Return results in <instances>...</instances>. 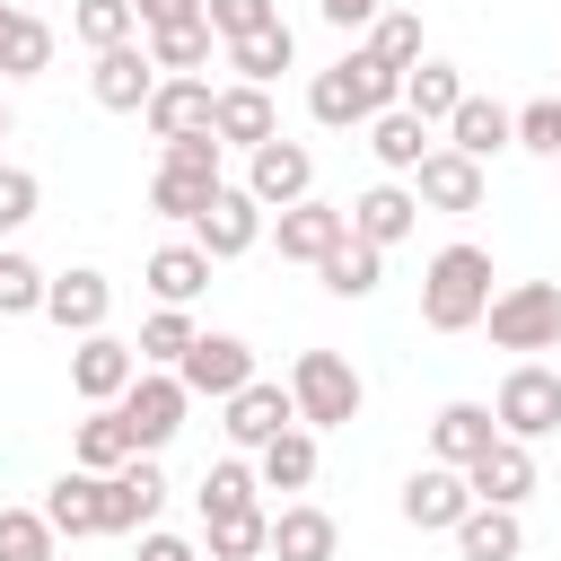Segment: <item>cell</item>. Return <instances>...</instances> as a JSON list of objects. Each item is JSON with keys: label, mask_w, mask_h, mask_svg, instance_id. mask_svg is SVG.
I'll list each match as a JSON object with an SVG mask.
<instances>
[{"label": "cell", "mask_w": 561, "mask_h": 561, "mask_svg": "<svg viewBox=\"0 0 561 561\" xmlns=\"http://www.w3.org/2000/svg\"><path fill=\"white\" fill-rule=\"evenodd\" d=\"M482 307H491V254H482L473 237L438 245L430 272H421V324H430V333H473Z\"/></svg>", "instance_id": "6da1fadb"}, {"label": "cell", "mask_w": 561, "mask_h": 561, "mask_svg": "<svg viewBox=\"0 0 561 561\" xmlns=\"http://www.w3.org/2000/svg\"><path fill=\"white\" fill-rule=\"evenodd\" d=\"M280 386H289L298 430H351V421H359V403H368V377H359L342 351H298Z\"/></svg>", "instance_id": "7a4b0ae2"}, {"label": "cell", "mask_w": 561, "mask_h": 561, "mask_svg": "<svg viewBox=\"0 0 561 561\" xmlns=\"http://www.w3.org/2000/svg\"><path fill=\"white\" fill-rule=\"evenodd\" d=\"M219 184H228V175H219V140H210V131L167 140V149H158V175H149V210L193 228V219L210 210V193H219Z\"/></svg>", "instance_id": "3957f363"}, {"label": "cell", "mask_w": 561, "mask_h": 561, "mask_svg": "<svg viewBox=\"0 0 561 561\" xmlns=\"http://www.w3.org/2000/svg\"><path fill=\"white\" fill-rule=\"evenodd\" d=\"M482 324H491V342L517 351V359L552 351V342H561V280H508V289H491Z\"/></svg>", "instance_id": "277c9868"}, {"label": "cell", "mask_w": 561, "mask_h": 561, "mask_svg": "<svg viewBox=\"0 0 561 561\" xmlns=\"http://www.w3.org/2000/svg\"><path fill=\"white\" fill-rule=\"evenodd\" d=\"M491 421H500V438H517V447L552 438V430H561V368L517 359V368L500 377V394H491Z\"/></svg>", "instance_id": "5b68a950"}, {"label": "cell", "mask_w": 561, "mask_h": 561, "mask_svg": "<svg viewBox=\"0 0 561 561\" xmlns=\"http://www.w3.org/2000/svg\"><path fill=\"white\" fill-rule=\"evenodd\" d=\"M114 412H123L131 447H140V456H158V447H167V438L184 430L193 394H184V377H175V368H140V377L123 386V403H114Z\"/></svg>", "instance_id": "8992f818"}, {"label": "cell", "mask_w": 561, "mask_h": 561, "mask_svg": "<svg viewBox=\"0 0 561 561\" xmlns=\"http://www.w3.org/2000/svg\"><path fill=\"white\" fill-rule=\"evenodd\" d=\"M245 193L263 202V219L289 210V202H307V193H316V149H307V140H263V149H245Z\"/></svg>", "instance_id": "52a82bcc"}, {"label": "cell", "mask_w": 561, "mask_h": 561, "mask_svg": "<svg viewBox=\"0 0 561 561\" xmlns=\"http://www.w3.org/2000/svg\"><path fill=\"white\" fill-rule=\"evenodd\" d=\"M175 377H184V394H193V403H202V394H210V403H228L237 386H254V342H245V333H202V342L175 359Z\"/></svg>", "instance_id": "ba28073f"}, {"label": "cell", "mask_w": 561, "mask_h": 561, "mask_svg": "<svg viewBox=\"0 0 561 561\" xmlns=\"http://www.w3.org/2000/svg\"><path fill=\"white\" fill-rule=\"evenodd\" d=\"M219 412H228V421H219V430H228V456H254V447H272L280 430H298V412H289V386H280V377L237 386Z\"/></svg>", "instance_id": "9c48e42d"}, {"label": "cell", "mask_w": 561, "mask_h": 561, "mask_svg": "<svg viewBox=\"0 0 561 561\" xmlns=\"http://www.w3.org/2000/svg\"><path fill=\"white\" fill-rule=\"evenodd\" d=\"M193 245H202L210 263H237V254H254V245H263V202H254L245 184H219V193H210V210L193 219Z\"/></svg>", "instance_id": "30bf717a"}, {"label": "cell", "mask_w": 561, "mask_h": 561, "mask_svg": "<svg viewBox=\"0 0 561 561\" xmlns=\"http://www.w3.org/2000/svg\"><path fill=\"white\" fill-rule=\"evenodd\" d=\"M131 377H140V351L123 333H79V351H70V394L79 403H123Z\"/></svg>", "instance_id": "8fae6325"}, {"label": "cell", "mask_w": 561, "mask_h": 561, "mask_svg": "<svg viewBox=\"0 0 561 561\" xmlns=\"http://www.w3.org/2000/svg\"><path fill=\"white\" fill-rule=\"evenodd\" d=\"M403 184H412V202H421V210H456V219H465V210H482V167H473L465 149H447V140H438Z\"/></svg>", "instance_id": "7c38bea8"}, {"label": "cell", "mask_w": 561, "mask_h": 561, "mask_svg": "<svg viewBox=\"0 0 561 561\" xmlns=\"http://www.w3.org/2000/svg\"><path fill=\"white\" fill-rule=\"evenodd\" d=\"M342 219H351V237H359V245H377V254H386V245H403V237L421 228V202H412V184H403V175H386V184H368L359 202H342Z\"/></svg>", "instance_id": "4fadbf2b"}, {"label": "cell", "mask_w": 561, "mask_h": 561, "mask_svg": "<svg viewBox=\"0 0 561 561\" xmlns=\"http://www.w3.org/2000/svg\"><path fill=\"white\" fill-rule=\"evenodd\" d=\"M351 237V219H342V202H289V210H272V245H280V263H324L333 245Z\"/></svg>", "instance_id": "5bb4252c"}, {"label": "cell", "mask_w": 561, "mask_h": 561, "mask_svg": "<svg viewBox=\"0 0 561 561\" xmlns=\"http://www.w3.org/2000/svg\"><path fill=\"white\" fill-rule=\"evenodd\" d=\"M465 491H473L482 508H526V500H535V447L491 438V447L465 465Z\"/></svg>", "instance_id": "9a60e30c"}, {"label": "cell", "mask_w": 561, "mask_h": 561, "mask_svg": "<svg viewBox=\"0 0 561 561\" xmlns=\"http://www.w3.org/2000/svg\"><path fill=\"white\" fill-rule=\"evenodd\" d=\"M167 508V473L158 456H131L123 473H105V535H149Z\"/></svg>", "instance_id": "2e32d148"}, {"label": "cell", "mask_w": 561, "mask_h": 561, "mask_svg": "<svg viewBox=\"0 0 561 561\" xmlns=\"http://www.w3.org/2000/svg\"><path fill=\"white\" fill-rule=\"evenodd\" d=\"M210 140H219V149H263V140H280L272 88H245V79H228V88L210 96Z\"/></svg>", "instance_id": "e0dca14e"}, {"label": "cell", "mask_w": 561, "mask_h": 561, "mask_svg": "<svg viewBox=\"0 0 561 561\" xmlns=\"http://www.w3.org/2000/svg\"><path fill=\"white\" fill-rule=\"evenodd\" d=\"M394 508H403V526H412V535H447V526L473 508V491H465V473H456V465H421V473L403 482V500H394Z\"/></svg>", "instance_id": "ac0fdd59"}, {"label": "cell", "mask_w": 561, "mask_h": 561, "mask_svg": "<svg viewBox=\"0 0 561 561\" xmlns=\"http://www.w3.org/2000/svg\"><path fill=\"white\" fill-rule=\"evenodd\" d=\"M149 88H158V70H149V53H140V44L88 53V96H96L105 114H140V105H149Z\"/></svg>", "instance_id": "d6986e66"}, {"label": "cell", "mask_w": 561, "mask_h": 561, "mask_svg": "<svg viewBox=\"0 0 561 561\" xmlns=\"http://www.w3.org/2000/svg\"><path fill=\"white\" fill-rule=\"evenodd\" d=\"M210 79H158L149 88V105H140V123H149V140L167 149V140H193V131H210Z\"/></svg>", "instance_id": "ffe728a7"}, {"label": "cell", "mask_w": 561, "mask_h": 561, "mask_svg": "<svg viewBox=\"0 0 561 561\" xmlns=\"http://www.w3.org/2000/svg\"><path fill=\"white\" fill-rule=\"evenodd\" d=\"M44 316L61 324V333H105V316H114V280L105 272H53L44 280Z\"/></svg>", "instance_id": "44dd1931"}, {"label": "cell", "mask_w": 561, "mask_h": 561, "mask_svg": "<svg viewBox=\"0 0 561 561\" xmlns=\"http://www.w3.org/2000/svg\"><path fill=\"white\" fill-rule=\"evenodd\" d=\"M333 552H342V526H333L316 500L272 508V543H263V561H333Z\"/></svg>", "instance_id": "7402d4cb"}, {"label": "cell", "mask_w": 561, "mask_h": 561, "mask_svg": "<svg viewBox=\"0 0 561 561\" xmlns=\"http://www.w3.org/2000/svg\"><path fill=\"white\" fill-rule=\"evenodd\" d=\"M307 114H316L324 131H368V123H377V105H368V88H359L351 53H342L333 70H316V79H307Z\"/></svg>", "instance_id": "603a6c76"}, {"label": "cell", "mask_w": 561, "mask_h": 561, "mask_svg": "<svg viewBox=\"0 0 561 561\" xmlns=\"http://www.w3.org/2000/svg\"><path fill=\"white\" fill-rule=\"evenodd\" d=\"M491 438H500L491 403H438V412H430V465H456V473H465Z\"/></svg>", "instance_id": "cb8c5ba5"}, {"label": "cell", "mask_w": 561, "mask_h": 561, "mask_svg": "<svg viewBox=\"0 0 561 561\" xmlns=\"http://www.w3.org/2000/svg\"><path fill=\"white\" fill-rule=\"evenodd\" d=\"M140 280H149L158 307H193V298L210 289V254H202L193 237H175V245H158V254L140 263Z\"/></svg>", "instance_id": "d4e9b609"}, {"label": "cell", "mask_w": 561, "mask_h": 561, "mask_svg": "<svg viewBox=\"0 0 561 561\" xmlns=\"http://www.w3.org/2000/svg\"><path fill=\"white\" fill-rule=\"evenodd\" d=\"M44 526L70 535V543H79V535H105V473H79V465H70V473L44 491Z\"/></svg>", "instance_id": "484cf974"}, {"label": "cell", "mask_w": 561, "mask_h": 561, "mask_svg": "<svg viewBox=\"0 0 561 561\" xmlns=\"http://www.w3.org/2000/svg\"><path fill=\"white\" fill-rule=\"evenodd\" d=\"M140 447H131V430H123V412L114 403H88V421L70 430V465L79 473H123Z\"/></svg>", "instance_id": "4316f807"}, {"label": "cell", "mask_w": 561, "mask_h": 561, "mask_svg": "<svg viewBox=\"0 0 561 561\" xmlns=\"http://www.w3.org/2000/svg\"><path fill=\"white\" fill-rule=\"evenodd\" d=\"M447 535H456V561H517V552H526L517 508H482V500H473V508H465Z\"/></svg>", "instance_id": "83f0119b"}, {"label": "cell", "mask_w": 561, "mask_h": 561, "mask_svg": "<svg viewBox=\"0 0 561 561\" xmlns=\"http://www.w3.org/2000/svg\"><path fill=\"white\" fill-rule=\"evenodd\" d=\"M53 70V26L18 0H0V79H44Z\"/></svg>", "instance_id": "f1b7e54d"}, {"label": "cell", "mask_w": 561, "mask_h": 561, "mask_svg": "<svg viewBox=\"0 0 561 561\" xmlns=\"http://www.w3.org/2000/svg\"><path fill=\"white\" fill-rule=\"evenodd\" d=\"M456 105H465V70L438 61V53H421V61L403 70V114H412V123H447Z\"/></svg>", "instance_id": "f546056e"}, {"label": "cell", "mask_w": 561, "mask_h": 561, "mask_svg": "<svg viewBox=\"0 0 561 561\" xmlns=\"http://www.w3.org/2000/svg\"><path fill=\"white\" fill-rule=\"evenodd\" d=\"M447 149H465L473 167H482V158H500V149H508V105H500V96H473V88H465V105L447 114Z\"/></svg>", "instance_id": "4dcf8cb0"}, {"label": "cell", "mask_w": 561, "mask_h": 561, "mask_svg": "<svg viewBox=\"0 0 561 561\" xmlns=\"http://www.w3.org/2000/svg\"><path fill=\"white\" fill-rule=\"evenodd\" d=\"M219 53H228V70H237L245 88H272V79L298 61V35H289V18H280V26H263V35H237V44H219Z\"/></svg>", "instance_id": "1f68e13d"}, {"label": "cell", "mask_w": 561, "mask_h": 561, "mask_svg": "<svg viewBox=\"0 0 561 561\" xmlns=\"http://www.w3.org/2000/svg\"><path fill=\"white\" fill-rule=\"evenodd\" d=\"M430 149H438V140H430V123H412L403 105H386V114L368 123V158H377L386 175H412V167H421Z\"/></svg>", "instance_id": "d6a6232c"}, {"label": "cell", "mask_w": 561, "mask_h": 561, "mask_svg": "<svg viewBox=\"0 0 561 561\" xmlns=\"http://www.w3.org/2000/svg\"><path fill=\"white\" fill-rule=\"evenodd\" d=\"M193 508H202V526H210V517H245V508H263V482H254V465H245V456H219V465L202 473Z\"/></svg>", "instance_id": "836d02e7"}, {"label": "cell", "mask_w": 561, "mask_h": 561, "mask_svg": "<svg viewBox=\"0 0 561 561\" xmlns=\"http://www.w3.org/2000/svg\"><path fill=\"white\" fill-rule=\"evenodd\" d=\"M140 53H149V70H158V79H202V70H210V53H219V35H210V18H202V26H167V35H149Z\"/></svg>", "instance_id": "e575fe53"}, {"label": "cell", "mask_w": 561, "mask_h": 561, "mask_svg": "<svg viewBox=\"0 0 561 561\" xmlns=\"http://www.w3.org/2000/svg\"><path fill=\"white\" fill-rule=\"evenodd\" d=\"M316 280H324V298H377L386 254H377V245H359V237H342V245L316 263Z\"/></svg>", "instance_id": "d590c367"}, {"label": "cell", "mask_w": 561, "mask_h": 561, "mask_svg": "<svg viewBox=\"0 0 561 561\" xmlns=\"http://www.w3.org/2000/svg\"><path fill=\"white\" fill-rule=\"evenodd\" d=\"M254 482L263 491H307L316 482V430H280L272 447H254Z\"/></svg>", "instance_id": "8d00e7d4"}, {"label": "cell", "mask_w": 561, "mask_h": 561, "mask_svg": "<svg viewBox=\"0 0 561 561\" xmlns=\"http://www.w3.org/2000/svg\"><path fill=\"white\" fill-rule=\"evenodd\" d=\"M193 342H202L193 307H158V316L140 324V342H131V351H140V368H175V359H184Z\"/></svg>", "instance_id": "74e56055"}, {"label": "cell", "mask_w": 561, "mask_h": 561, "mask_svg": "<svg viewBox=\"0 0 561 561\" xmlns=\"http://www.w3.org/2000/svg\"><path fill=\"white\" fill-rule=\"evenodd\" d=\"M263 543H272V508H245V517H210L202 526V552L210 561H263Z\"/></svg>", "instance_id": "f35d334b"}, {"label": "cell", "mask_w": 561, "mask_h": 561, "mask_svg": "<svg viewBox=\"0 0 561 561\" xmlns=\"http://www.w3.org/2000/svg\"><path fill=\"white\" fill-rule=\"evenodd\" d=\"M70 35L88 53H114V44H140V18H131V0H79L70 9Z\"/></svg>", "instance_id": "ab89813d"}, {"label": "cell", "mask_w": 561, "mask_h": 561, "mask_svg": "<svg viewBox=\"0 0 561 561\" xmlns=\"http://www.w3.org/2000/svg\"><path fill=\"white\" fill-rule=\"evenodd\" d=\"M359 44H368V53H377V61L403 79V70L421 61V18H412V9H377V26H368Z\"/></svg>", "instance_id": "60d3db41"}, {"label": "cell", "mask_w": 561, "mask_h": 561, "mask_svg": "<svg viewBox=\"0 0 561 561\" xmlns=\"http://www.w3.org/2000/svg\"><path fill=\"white\" fill-rule=\"evenodd\" d=\"M44 263L35 254H18V245H0V316H44Z\"/></svg>", "instance_id": "b9f144b4"}, {"label": "cell", "mask_w": 561, "mask_h": 561, "mask_svg": "<svg viewBox=\"0 0 561 561\" xmlns=\"http://www.w3.org/2000/svg\"><path fill=\"white\" fill-rule=\"evenodd\" d=\"M0 561H61V535L44 526V508H0Z\"/></svg>", "instance_id": "7bdbcfd3"}, {"label": "cell", "mask_w": 561, "mask_h": 561, "mask_svg": "<svg viewBox=\"0 0 561 561\" xmlns=\"http://www.w3.org/2000/svg\"><path fill=\"white\" fill-rule=\"evenodd\" d=\"M508 149H526V158H561V96L517 105V114H508Z\"/></svg>", "instance_id": "ee69618b"}, {"label": "cell", "mask_w": 561, "mask_h": 561, "mask_svg": "<svg viewBox=\"0 0 561 561\" xmlns=\"http://www.w3.org/2000/svg\"><path fill=\"white\" fill-rule=\"evenodd\" d=\"M202 18H210V35H219V44H237V35L280 26V0H202Z\"/></svg>", "instance_id": "f6af8a7d"}, {"label": "cell", "mask_w": 561, "mask_h": 561, "mask_svg": "<svg viewBox=\"0 0 561 561\" xmlns=\"http://www.w3.org/2000/svg\"><path fill=\"white\" fill-rule=\"evenodd\" d=\"M35 210H44V184H35V167H9V158H0V237H18Z\"/></svg>", "instance_id": "bcb514c9"}, {"label": "cell", "mask_w": 561, "mask_h": 561, "mask_svg": "<svg viewBox=\"0 0 561 561\" xmlns=\"http://www.w3.org/2000/svg\"><path fill=\"white\" fill-rule=\"evenodd\" d=\"M140 35H167V26H202V0H131Z\"/></svg>", "instance_id": "7dc6e473"}, {"label": "cell", "mask_w": 561, "mask_h": 561, "mask_svg": "<svg viewBox=\"0 0 561 561\" xmlns=\"http://www.w3.org/2000/svg\"><path fill=\"white\" fill-rule=\"evenodd\" d=\"M131 561H202V543H193V535H167V526H149Z\"/></svg>", "instance_id": "c3c4849f"}, {"label": "cell", "mask_w": 561, "mask_h": 561, "mask_svg": "<svg viewBox=\"0 0 561 561\" xmlns=\"http://www.w3.org/2000/svg\"><path fill=\"white\" fill-rule=\"evenodd\" d=\"M377 9H386V0H316V18H324V26H342V35L377 26Z\"/></svg>", "instance_id": "681fc988"}, {"label": "cell", "mask_w": 561, "mask_h": 561, "mask_svg": "<svg viewBox=\"0 0 561 561\" xmlns=\"http://www.w3.org/2000/svg\"><path fill=\"white\" fill-rule=\"evenodd\" d=\"M0 140H9V96H0Z\"/></svg>", "instance_id": "f907efd6"}]
</instances>
